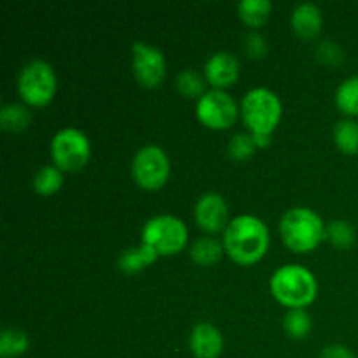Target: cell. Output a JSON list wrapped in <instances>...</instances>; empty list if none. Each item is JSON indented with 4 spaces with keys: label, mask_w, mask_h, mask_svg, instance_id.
<instances>
[{
    "label": "cell",
    "mask_w": 358,
    "mask_h": 358,
    "mask_svg": "<svg viewBox=\"0 0 358 358\" xmlns=\"http://www.w3.org/2000/svg\"><path fill=\"white\" fill-rule=\"evenodd\" d=\"M269 245L266 224L254 215H238L224 231V247L227 254L240 264H250L264 255Z\"/></svg>",
    "instance_id": "1"
},
{
    "label": "cell",
    "mask_w": 358,
    "mask_h": 358,
    "mask_svg": "<svg viewBox=\"0 0 358 358\" xmlns=\"http://www.w3.org/2000/svg\"><path fill=\"white\" fill-rule=\"evenodd\" d=\"M280 233L292 250L306 252L325 236V226L320 215L311 208L294 206L282 215Z\"/></svg>",
    "instance_id": "2"
},
{
    "label": "cell",
    "mask_w": 358,
    "mask_h": 358,
    "mask_svg": "<svg viewBox=\"0 0 358 358\" xmlns=\"http://www.w3.org/2000/svg\"><path fill=\"white\" fill-rule=\"evenodd\" d=\"M269 283L276 299L290 308H301L311 303L317 294L315 276L297 264H287L276 269Z\"/></svg>",
    "instance_id": "3"
},
{
    "label": "cell",
    "mask_w": 358,
    "mask_h": 358,
    "mask_svg": "<svg viewBox=\"0 0 358 358\" xmlns=\"http://www.w3.org/2000/svg\"><path fill=\"white\" fill-rule=\"evenodd\" d=\"M241 112L245 122L252 129V135H271L282 115V103L268 87H252L241 100Z\"/></svg>",
    "instance_id": "4"
},
{
    "label": "cell",
    "mask_w": 358,
    "mask_h": 358,
    "mask_svg": "<svg viewBox=\"0 0 358 358\" xmlns=\"http://www.w3.org/2000/svg\"><path fill=\"white\" fill-rule=\"evenodd\" d=\"M187 240V227L175 215L161 213L143 224L142 243L152 247L157 254H175Z\"/></svg>",
    "instance_id": "5"
},
{
    "label": "cell",
    "mask_w": 358,
    "mask_h": 358,
    "mask_svg": "<svg viewBox=\"0 0 358 358\" xmlns=\"http://www.w3.org/2000/svg\"><path fill=\"white\" fill-rule=\"evenodd\" d=\"M17 90L28 103H48L56 90L55 70L45 59H30V62L24 63L20 76H17Z\"/></svg>",
    "instance_id": "6"
},
{
    "label": "cell",
    "mask_w": 358,
    "mask_h": 358,
    "mask_svg": "<svg viewBox=\"0 0 358 358\" xmlns=\"http://www.w3.org/2000/svg\"><path fill=\"white\" fill-rule=\"evenodd\" d=\"M51 157L59 170H79L90 157V140L80 129L62 128L51 140Z\"/></svg>",
    "instance_id": "7"
},
{
    "label": "cell",
    "mask_w": 358,
    "mask_h": 358,
    "mask_svg": "<svg viewBox=\"0 0 358 358\" xmlns=\"http://www.w3.org/2000/svg\"><path fill=\"white\" fill-rule=\"evenodd\" d=\"M133 177L136 184L147 189H156L166 180L170 173V161L164 150L154 143H147L136 150L131 163Z\"/></svg>",
    "instance_id": "8"
},
{
    "label": "cell",
    "mask_w": 358,
    "mask_h": 358,
    "mask_svg": "<svg viewBox=\"0 0 358 358\" xmlns=\"http://www.w3.org/2000/svg\"><path fill=\"white\" fill-rule=\"evenodd\" d=\"M196 115L210 128H227L233 124L238 115L236 101L224 90L213 87L198 98Z\"/></svg>",
    "instance_id": "9"
},
{
    "label": "cell",
    "mask_w": 358,
    "mask_h": 358,
    "mask_svg": "<svg viewBox=\"0 0 358 358\" xmlns=\"http://www.w3.org/2000/svg\"><path fill=\"white\" fill-rule=\"evenodd\" d=\"M164 69L166 63L159 49L142 41L133 44V72L140 84L147 87L157 86L163 79Z\"/></svg>",
    "instance_id": "10"
},
{
    "label": "cell",
    "mask_w": 358,
    "mask_h": 358,
    "mask_svg": "<svg viewBox=\"0 0 358 358\" xmlns=\"http://www.w3.org/2000/svg\"><path fill=\"white\" fill-rule=\"evenodd\" d=\"M196 222L206 231H219L227 226V203L219 192H203L194 205Z\"/></svg>",
    "instance_id": "11"
},
{
    "label": "cell",
    "mask_w": 358,
    "mask_h": 358,
    "mask_svg": "<svg viewBox=\"0 0 358 358\" xmlns=\"http://www.w3.org/2000/svg\"><path fill=\"white\" fill-rule=\"evenodd\" d=\"M189 346L196 358H217L222 352V336L210 322H199L192 327Z\"/></svg>",
    "instance_id": "12"
},
{
    "label": "cell",
    "mask_w": 358,
    "mask_h": 358,
    "mask_svg": "<svg viewBox=\"0 0 358 358\" xmlns=\"http://www.w3.org/2000/svg\"><path fill=\"white\" fill-rule=\"evenodd\" d=\"M240 72V62L236 56L229 51H217L212 56H208L205 63V76L210 84L215 87L229 86L234 83Z\"/></svg>",
    "instance_id": "13"
},
{
    "label": "cell",
    "mask_w": 358,
    "mask_h": 358,
    "mask_svg": "<svg viewBox=\"0 0 358 358\" xmlns=\"http://www.w3.org/2000/svg\"><path fill=\"white\" fill-rule=\"evenodd\" d=\"M322 21H324L322 10L313 2L297 3L290 14V24H292L294 31L306 38L315 37L320 31Z\"/></svg>",
    "instance_id": "14"
},
{
    "label": "cell",
    "mask_w": 358,
    "mask_h": 358,
    "mask_svg": "<svg viewBox=\"0 0 358 358\" xmlns=\"http://www.w3.org/2000/svg\"><path fill=\"white\" fill-rule=\"evenodd\" d=\"M156 255L157 252L152 247L142 243L138 247L121 252L117 259V266L122 273H136L142 268H145L147 264H150L156 259Z\"/></svg>",
    "instance_id": "15"
},
{
    "label": "cell",
    "mask_w": 358,
    "mask_h": 358,
    "mask_svg": "<svg viewBox=\"0 0 358 358\" xmlns=\"http://www.w3.org/2000/svg\"><path fill=\"white\" fill-rule=\"evenodd\" d=\"M189 254H191L192 261L199 266H208L213 264L215 261H219L220 254H222V243L215 238H199L189 248Z\"/></svg>",
    "instance_id": "16"
},
{
    "label": "cell",
    "mask_w": 358,
    "mask_h": 358,
    "mask_svg": "<svg viewBox=\"0 0 358 358\" xmlns=\"http://www.w3.org/2000/svg\"><path fill=\"white\" fill-rule=\"evenodd\" d=\"M28 336L23 331L14 327H7L0 332V357L14 358L28 350Z\"/></svg>",
    "instance_id": "17"
},
{
    "label": "cell",
    "mask_w": 358,
    "mask_h": 358,
    "mask_svg": "<svg viewBox=\"0 0 358 358\" xmlns=\"http://www.w3.org/2000/svg\"><path fill=\"white\" fill-rule=\"evenodd\" d=\"M236 9L245 23L252 24V27H259L269 17L271 2L269 0H241V2H238Z\"/></svg>",
    "instance_id": "18"
},
{
    "label": "cell",
    "mask_w": 358,
    "mask_h": 358,
    "mask_svg": "<svg viewBox=\"0 0 358 358\" xmlns=\"http://www.w3.org/2000/svg\"><path fill=\"white\" fill-rule=\"evenodd\" d=\"M336 103L343 112L358 115V76L343 80L336 90Z\"/></svg>",
    "instance_id": "19"
},
{
    "label": "cell",
    "mask_w": 358,
    "mask_h": 358,
    "mask_svg": "<svg viewBox=\"0 0 358 358\" xmlns=\"http://www.w3.org/2000/svg\"><path fill=\"white\" fill-rule=\"evenodd\" d=\"M334 140L343 152H358V122L353 119H341L334 126Z\"/></svg>",
    "instance_id": "20"
},
{
    "label": "cell",
    "mask_w": 358,
    "mask_h": 358,
    "mask_svg": "<svg viewBox=\"0 0 358 358\" xmlns=\"http://www.w3.org/2000/svg\"><path fill=\"white\" fill-rule=\"evenodd\" d=\"M30 122V112L21 103H6L0 110V126L6 131H20Z\"/></svg>",
    "instance_id": "21"
},
{
    "label": "cell",
    "mask_w": 358,
    "mask_h": 358,
    "mask_svg": "<svg viewBox=\"0 0 358 358\" xmlns=\"http://www.w3.org/2000/svg\"><path fill=\"white\" fill-rule=\"evenodd\" d=\"M62 170L56 164H45L38 168L34 177V187L38 194H51L62 185Z\"/></svg>",
    "instance_id": "22"
},
{
    "label": "cell",
    "mask_w": 358,
    "mask_h": 358,
    "mask_svg": "<svg viewBox=\"0 0 358 358\" xmlns=\"http://www.w3.org/2000/svg\"><path fill=\"white\" fill-rule=\"evenodd\" d=\"M325 236L338 247H350L355 241V227L348 222V220H332L329 226L325 227Z\"/></svg>",
    "instance_id": "23"
},
{
    "label": "cell",
    "mask_w": 358,
    "mask_h": 358,
    "mask_svg": "<svg viewBox=\"0 0 358 358\" xmlns=\"http://www.w3.org/2000/svg\"><path fill=\"white\" fill-rule=\"evenodd\" d=\"M283 327L292 338H304L311 329L310 315L301 308H292L283 318Z\"/></svg>",
    "instance_id": "24"
},
{
    "label": "cell",
    "mask_w": 358,
    "mask_h": 358,
    "mask_svg": "<svg viewBox=\"0 0 358 358\" xmlns=\"http://www.w3.org/2000/svg\"><path fill=\"white\" fill-rule=\"evenodd\" d=\"M177 87L185 96H198V94L201 96L205 83H203V77L198 72H194L192 69H185L178 72Z\"/></svg>",
    "instance_id": "25"
},
{
    "label": "cell",
    "mask_w": 358,
    "mask_h": 358,
    "mask_svg": "<svg viewBox=\"0 0 358 358\" xmlns=\"http://www.w3.org/2000/svg\"><path fill=\"white\" fill-rule=\"evenodd\" d=\"M255 145H257V143H255L254 135H248V133H236V135L231 136L227 150H229V154L234 159H247L248 156L254 154Z\"/></svg>",
    "instance_id": "26"
},
{
    "label": "cell",
    "mask_w": 358,
    "mask_h": 358,
    "mask_svg": "<svg viewBox=\"0 0 358 358\" xmlns=\"http://www.w3.org/2000/svg\"><path fill=\"white\" fill-rule=\"evenodd\" d=\"M317 56L322 62L329 63V65H336L343 59V49L334 41L324 38L317 44Z\"/></svg>",
    "instance_id": "27"
},
{
    "label": "cell",
    "mask_w": 358,
    "mask_h": 358,
    "mask_svg": "<svg viewBox=\"0 0 358 358\" xmlns=\"http://www.w3.org/2000/svg\"><path fill=\"white\" fill-rule=\"evenodd\" d=\"M245 49L254 58H262L268 52V42H266V38L259 31L250 30L245 35Z\"/></svg>",
    "instance_id": "28"
},
{
    "label": "cell",
    "mask_w": 358,
    "mask_h": 358,
    "mask_svg": "<svg viewBox=\"0 0 358 358\" xmlns=\"http://www.w3.org/2000/svg\"><path fill=\"white\" fill-rule=\"evenodd\" d=\"M320 358H355V353L343 345H331L322 350Z\"/></svg>",
    "instance_id": "29"
},
{
    "label": "cell",
    "mask_w": 358,
    "mask_h": 358,
    "mask_svg": "<svg viewBox=\"0 0 358 358\" xmlns=\"http://www.w3.org/2000/svg\"><path fill=\"white\" fill-rule=\"evenodd\" d=\"M254 140L257 145H266L271 140V135H266V133H261V135H254Z\"/></svg>",
    "instance_id": "30"
}]
</instances>
